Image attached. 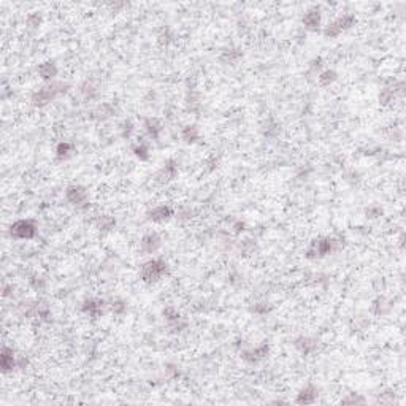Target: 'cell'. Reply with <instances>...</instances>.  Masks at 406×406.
Masks as SVG:
<instances>
[{
    "mask_svg": "<svg viewBox=\"0 0 406 406\" xmlns=\"http://www.w3.org/2000/svg\"><path fill=\"white\" fill-rule=\"evenodd\" d=\"M343 238L338 237H318L311 240V243L308 244L305 251V257L310 260H318L324 259L330 254H335L338 251L343 249Z\"/></svg>",
    "mask_w": 406,
    "mask_h": 406,
    "instance_id": "1",
    "label": "cell"
},
{
    "mask_svg": "<svg viewBox=\"0 0 406 406\" xmlns=\"http://www.w3.org/2000/svg\"><path fill=\"white\" fill-rule=\"evenodd\" d=\"M69 89H70V84L64 81L46 82L45 86H41L30 95V103L32 106H35V108H45L46 105L54 102L57 97L67 94Z\"/></svg>",
    "mask_w": 406,
    "mask_h": 406,
    "instance_id": "2",
    "label": "cell"
},
{
    "mask_svg": "<svg viewBox=\"0 0 406 406\" xmlns=\"http://www.w3.org/2000/svg\"><path fill=\"white\" fill-rule=\"evenodd\" d=\"M168 263L163 259H151L142 265L140 268V279L146 284H154L168 275Z\"/></svg>",
    "mask_w": 406,
    "mask_h": 406,
    "instance_id": "3",
    "label": "cell"
},
{
    "mask_svg": "<svg viewBox=\"0 0 406 406\" xmlns=\"http://www.w3.org/2000/svg\"><path fill=\"white\" fill-rule=\"evenodd\" d=\"M354 24H355V16L351 13H344L341 16H338L332 22H328L324 27V30H322V34H324L325 38H336L347 29H351Z\"/></svg>",
    "mask_w": 406,
    "mask_h": 406,
    "instance_id": "4",
    "label": "cell"
},
{
    "mask_svg": "<svg viewBox=\"0 0 406 406\" xmlns=\"http://www.w3.org/2000/svg\"><path fill=\"white\" fill-rule=\"evenodd\" d=\"M10 237L14 240H34L38 234V227L30 219H18L10 226Z\"/></svg>",
    "mask_w": 406,
    "mask_h": 406,
    "instance_id": "5",
    "label": "cell"
},
{
    "mask_svg": "<svg viewBox=\"0 0 406 406\" xmlns=\"http://www.w3.org/2000/svg\"><path fill=\"white\" fill-rule=\"evenodd\" d=\"M65 200H67L72 206H75V208L84 210L90 205L89 203V190L84 186L72 184L65 189Z\"/></svg>",
    "mask_w": 406,
    "mask_h": 406,
    "instance_id": "6",
    "label": "cell"
},
{
    "mask_svg": "<svg viewBox=\"0 0 406 406\" xmlns=\"http://www.w3.org/2000/svg\"><path fill=\"white\" fill-rule=\"evenodd\" d=\"M270 352V344L268 343H260L254 347H247V349L242 351V359L246 363H259L260 360L267 359Z\"/></svg>",
    "mask_w": 406,
    "mask_h": 406,
    "instance_id": "7",
    "label": "cell"
},
{
    "mask_svg": "<svg viewBox=\"0 0 406 406\" xmlns=\"http://www.w3.org/2000/svg\"><path fill=\"white\" fill-rule=\"evenodd\" d=\"M162 314H163V319L167 321L168 327L171 328V332L179 333L187 327V322L183 319V316H181L175 306H167V308L162 311Z\"/></svg>",
    "mask_w": 406,
    "mask_h": 406,
    "instance_id": "8",
    "label": "cell"
},
{
    "mask_svg": "<svg viewBox=\"0 0 406 406\" xmlns=\"http://www.w3.org/2000/svg\"><path fill=\"white\" fill-rule=\"evenodd\" d=\"M294 347L300 352L303 357H308V355L316 354L319 349V339L313 338L308 335H302L294 339Z\"/></svg>",
    "mask_w": 406,
    "mask_h": 406,
    "instance_id": "9",
    "label": "cell"
},
{
    "mask_svg": "<svg viewBox=\"0 0 406 406\" xmlns=\"http://www.w3.org/2000/svg\"><path fill=\"white\" fill-rule=\"evenodd\" d=\"M162 247V238L157 232H148L140 240V251L143 254H156Z\"/></svg>",
    "mask_w": 406,
    "mask_h": 406,
    "instance_id": "10",
    "label": "cell"
},
{
    "mask_svg": "<svg viewBox=\"0 0 406 406\" xmlns=\"http://www.w3.org/2000/svg\"><path fill=\"white\" fill-rule=\"evenodd\" d=\"M173 216H175V211H173V208L168 205H157L146 213V219L149 222H154V224L167 222Z\"/></svg>",
    "mask_w": 406,
    "mask_h": 406,
    "instance_id": "11",
    "label": "cell"
},
{
    "mask_svg": "<svg viewBox=\"0 0 406 406\" xmlns=\"http://www.w3.org/2000/svg\"><path fill=\"white\" fill-rule=\"evenodd\" d=\"M105 306H108V305H106L103 300H100V298H86L81 305V311L89 318L98 319L100 316H103Z\"/></svg>",
    "mask_w": 406,
    "mask_h": 406,
    "instance_id": "12",
    "label": "cell"
},
{
    "mask_svg": "<svg viewBox=\"0 0 406 406\" xmlns=\"http://www.w3.org/2000/svg\"><path fill=\"white\" fill-rule=\"evenodd\" d=\"M18 359L19 355H16L11 347L3 346L2 351H0V368H2V373L6 375V373L18 370Z\"/></svg>",
    "mask_w": 406,
    "mask_h": 406,
    "instance_id": "13",
    "label": "cell"
},
{
    "mask_svg": "<svg viewBox=\"0 0 406 406\" xmlns=\"http://www.w3.org/2000/svg\"><path fill=\"white\" fill-rule=\"evenodd\" d=\"M302 24L306 30L310 32H318L321 29L322 24V13L318 6H311L310 10H306L303 18H302Z\"/></svg>",
    "mask_w": 406,
    "mask_h": 406,
    "instance_id": "14",
    "label": "cell"
},
{
    "mask_svg": "<svg viewBox=\"0 0 406 406\" xmlns=\"http://www.w3.org/2000/svg\"><path fill=\"white\" fill-rule=\"evenodd\" d=\"M318 399H319V389L313 383H308L298 391V394L295 397V403L297 405H313L318 402Z\"/></svg>",
    "mask_w": 406,
    "mask_h": 406,
    "instance_id": "15",
    "label": "cell"
},
{
    "mask_svg": "<svg viewBox=\"0 0 406 406\" xmlns=\"http://www.w3.org/2000/svg\"><path fill=\"white\" fill-rule=\"evenodd\" d=\"M161 183H170L178 176V162L175 159H167L163 162L161 171L157 173Z\"/></svg>",
    "mask_w": 406,
    "mask_h": 406,
    "instance_id": "16",
    "label": "cell"
},
{
    "mask_svg": "<svg viewBox=\"0 0 406 406\" xmlns=\"http://www.w3.org/2000/svg\"><path fill=\"white\" fill-rule=\"evenodd\" d=\"M143 129L146 132V135L151 138L153 142H157L163 132V124L161 122V119L153 118L151 116V118H146L143 121Z\"/></svg>",
    "mask_w": 406,
    "mask_h": 406,
    "instance_id": "17",
    "label": "cell"
},
{
    "mask_svg": "<svg viewBox=\"0 0 406 406\" xmlns=\"http://www.w3.org/2000/svg\"><path fill=\"white\" fill-rule=\"evenodd\" d=\"M37 73L43 81L53 82V81H56V77H57V73H59V69H57V65L53 61H46V62H41L38 65Z\"/></svg>",
    "mask_w": 406,
    "mask_h": 406,
    "instance_id": "18",
    "label": "cell"
},
{
    "mask_svg": "<svg viewBox=\"0 0 406 406\" xmlns=\"http://www.w3.org/2000/svg\"><path fill=\"white\" fill-rule=\"evenodd\" d=\"M179 137L183 140V143L186 145H195L198 140H200V129L195 124H189V126H184L179 132Z\"/></svg>",
    "mask_w": 406,
    "mask_h": 406,
    "instance_id": "19",
    "label": "cell"
},
{
    "mask_svg": "<svg viewBox=\"0 0 406 406\" xmlns=\"http://www.w3.org/2000/svg\"><path fill=\"white\" fill-rule=\"evenodd\" d=\"M243 57V51L238 48H229V49H224L219 56V62H222L224 65H235L242 61Z\"/></svg>",
    "mask_w": 406,
    "mask_h": 406,
    "instance_id": "20",
    "label": "cell"
},
{
    "mask_svg": "<svg viewBox=\"0 0 406 406\" xmlns=\"http://www.w3.org/2000/svg\"><path fill=\"white\" fill-rule=\"evenodd\" d=\"M81 95L84 97V100L92 102V100H97V98H98V95H100V90H98V86L95 84L94 81L86 80L81 84Z\"/></svg>",
    "mask_w": 406,
    "mask_h": 406,
    "instance_id": "21",
    "label": "cell"
},
{
    "mask_svg": "<svg viewBox=\"0 0 406 406\" xmlns=\"http://www.w3.org/2000/svg\"><path fill=\"white\" fill-rule=\"evenodd\" d=\"M116 218L111 216V214H100L97 219H95V227L102 232V234H108V232L114 230L116 227Z\"/></svg>",
    "mask_w": 406,
    "mask_h": 406,
    "instance_id": "22",
    "label": "cell"
},
{
    "mask_svg": "<svg viewBox=\"0 0 406 406\" xmlns=\"http://www.w3.org/2000/svg\"><path fill=\"white\" fill-rule=\"evenodd\" d=\"M391 310H392V305L386 297H378L371 305V313L376 314V316H386V314L391 313Z\"/></svg>",
    "mask_w": 406,
    "mask_h": 406,
    "instance_id": "23",
    "label": "cell"
},
{
    "mask_svg": "<svg viewBox=\"0 0 406 406\" xmlns=\"http://www.w3.org/2000/svg\"><path fill=\"white\" fill-rule=\"evenodd\" d=\"M132 153H134V156L137 157L138 161H142V162L149 161V157H151V153H149V146H148L146 142H143L142 138H140L135 145H132Z\"/></svg>",
    "mask_w": 406,
    "mask_h": 406,
    "instance_id": "24",
    "label": "cell"
},
{
    "mask_svg": "<svg viewBox=\"0 0 406 406\" xmlns=\"http://www.w3.org/2000/svg\"><path fill=\"white\" fill-rule=\"evenodd\" d=\"M73 154H75V148L69 142H61L59 145L56 146V159L59 162L69 161Z\"/></svg>",
    "mask_w": 406,
    "mask_h": 406,
    "instance_id": "25",
    "label": "cell"
},
{
    "mask_svg": "<svg viewBox=\"0 0 406 406\" xmlns=\"http://www.w3.org/2000/svg\"><path fill=\"white\" fill-rule=\"evenodd\" d=\"M338 80V73L332 69H327V70H322L319 75H318V82L321 87H328L332 86L333 82Z\"/></svg>",
    "mask_w": 406,
    "mask_h": 406,
    "instance_id": "26",
    "label": "cell"
},
{
    "mask_svg": "<svg viewBox=\"0 0 406 406\" xmlns=\"http://www.w3.org/2000/svg\"><path fill=\"white\" fill-rule=\"evenodd\" d=\"M108 310L114 314V316H124L127 313V303L121 300V298H114L108 303Z\"/></svg>",
    "mask_w": 406,
    "mask_h": 406,
    "instance_id": "27",
    "label": "cell"
},
{
    "mask_svg": "<svg viewBox=\"0 0 406 406\" xmlns=\"http://www.w3.org/2000/svg\"><path fill=\"white\" fill-rule=\"evenodd\" d=\"M395 92H394V89L389 86V87H384V89H381V92L378 95V100L379 103L383 105V106H387V105H391L394 100H395Z\"/></svg>",
    "mask_w": 406,
    "mask_h": 406,
    "instance_id": "28",
    "label": "cell"
},
{
    "mask_svg": "<svg viewBox=\"0 0 406 406\" xmlns=\"http://www.w3.org/2000/svg\"><path fill=\"white\" fill-rule=\"evenodd\" d=\"M46 284H48L46 279L41 275H38V273H35V275H32L29 278V286L34 289L35 292H43L46 289Z\"/></svg>",
    "mask_w": 406,
    "mask_h": 406,
    "instance_id": "29",
    "label": "cell"
},
{
    "mask_svg": "<svg viewBox=\"0 0 406 406\" xmlns=\"http://www.w3.org/2000/svg\"><path fill=\"white\" fill-rule=\"evenodd\" d=\"M116 113V108L111 105V103H102L98 108L94 111V114H97L98 119H108L111 116Z\"/></svg>",
    "mask_w": 406,
    "mask_h": 406,
    "instance_id": "30",
    "label": "cell"
},
{
    "mask_svg": "<svg viewBox=\"0 0 406 406\" xmlns=\"http://www.w3.org/2000/svg\"><path fill=\"white\" fill-rule=\"evenodd\" d=\"M41 22H43V16H41L40 13H37V11L29 13L27 18H26V26L29 29H34V30L41 26Z\"/></svg>",
    "mask_w": 406,
    "mask_h": 406,
    "instance_id": "31",
    "label": "cell"
},
{
    "mask_svg": "<svg viewBox=\"0 0 406 406\" xmlns=\"http://www.w3.org/2000/svg\"><path fill=\"white\" fill-rule=\"evenodd\" d=\"M383 214H384L383 206L378 205V203H373V205H370L365 208V216L368 219H378V218L383 216Z\"/></svg>",
    "mask_w": 406,
    "mask_h": 406,
    "instance_id": "32",
    "label": "cell"
},
{
    "mask_svg": "<svg viewBox=\"0 0 406 406\" xmlns=\"http://www.w3.org/2000/svg\"><path fill=\"white\" fill-rule=\"evenodd\" d=\"M322 67H324V59H322V57H314L308 65V75L318 77V75L322 72Z\"/></svg>",
    "mask_w": 406,
    "mask_h": 406,
    "instance_id": "33",
    "label": "cell"
},
{
    "mask_svg": "<svg viewBox=\"0 0 406 406\" xmlns=\"http://www.w3.org/2000/svg\"><path fill=\"white\" fill-rule=\"evenodd\" d=\"M134 132H135V124L132 122L130 119L124 121V122L121 124V137H122V138L130 140L132 135H134Z\"/></svg>",
    "mask_w": 406,
    "mask_h": 406,
    "instance_id": "34",
    "label": "cell"
},
{
    "mask_svg": "<svg viewBox=\"0 0 406 406\" xmlns=\"http://www.w3.org/2000/svg\"><path fill=\"white\" fill-rule=\"evenodd\" d=\"M341 403L343 405H365L367 400H365V397L360 394H347L341 400Z\"/></svg>",
    "mask_w": 406,
    "mask_h": 406,
    "instance_id": "35",
    "label": "cell"
},
{
    "mask_svg": "<svg viewBox=\"0 0 406 406\" xmlns=\"http://www.w3.org/2000/svg\"><path fill=\"white\" fill-rule=\"evenodd\" d=\"M251 311L254 314H257V316H265V314H268L271 311V305L268 302H257V303H254Z\"/></svg>",
    "mask_w": 406,
    "mask_h": 406,
    "instance_id": "36",
    "label": "cell"
},
{
    "mask_svg": "<svg viewBox=\"0 0 406 406\" xmlns=\"http://www.w3.org/2000/svg\"><path fill=\"white\" fill-rule=\"evenodd\" d=\"M192 218H194V210L190 208V206H181V208L176 211V219L181 222L190 221Z\"/></svg>",
    "mask_w": 406,
    "mask_h": 406,
    "instance_id": "37",
    "label": "cell"
},
{
    "mask_svg": "<svg viewBox=\"0 0 406 406\" xmlns=\"http://www.w3.org/2000/svg\"><path fill=\"white\" fill-rule=\"evenodd\" d=\"M157 40H159V43H161L162 46H167V45H170L171 41H173V34H171V30H170L168 27L162 29L161 34L157 35Z\"/></svg>",
    "mask_w": 406,
    "mask_h": 406,
    "instance_id": "38",
    "label": "cell"
},
{
    "mask_svg": "<svg viewBox=\"0 0 406 406\" xmlns=\"http://www.w3.org/2000/svg\"><path fill=\"white\" fill-rule=\"evenodd\" d=\"M165 376H167L168 379H178L181 376V370L178 365H173V363H167L165 365Z\"/></svg>",
    "mask_w": 406,
    "mask_h": 406,
    "instance_id": "39",
    "label": "cell"
},
{
    "mask_svg": "<svg viewBox=\"0 0 406 406\" xmlns=\"http://www.w3.org/2000/svg\"><path fill=\"white\" fill-rule=\"evenodd\" d=\"M255 249V244L252 240H244V242L240 243V252H242L243 255H249L252 254Z\"/></svg>",
    "mask_w": 406,
    "mask_h": 406,
    "instance_id": "40",
    "label": "cell"
},
{
    "mask_svg": "<svg viewBox=\"0 0 406 406\" xmlns=\"http://www.w3.org/2000/svg\"><path fill=\"white\" fill-rule=\"evenodd\" d=\"M378 403H383V405H392L395 402V395L392 392H384V394H379L378 395Z\"/></svg>",
    "mask_w": 406,
    "mask_h": 406,
    "instance_id": "41",
    "label": "cell"
},
{
    "mask_svg": "<svg viewBox=\"0 0 406 406\" xmlns=\"http://www.w3.org/2000/svg\"><path fill=\"white\" fill-rule=\"evenodd\" d=\"M278 132H279L278 124H271V122H268L267 126H265V129H263L265 137H275V135H278Z\"/></svg>",
    "mask_w": 406,
    "mask_h": 406,
    "instance_id": "42",
    "label": "cell"
},
{
    "mask_svg": "<svg viewBox=\"0 0 406 406\" xmlns=\"http://www.w3.org/2000/svg\"><path fill=\"white\" fill-rule=\"evenodd\" d=\"M244 227H246L244 222H237L234 226V232H235V234H242V232L244 230Z\"/></svg>",
    "mask_w": 406,
    "mask_h": 406,
    "instance_id": "43",
    "label": "cell"
},
{
    "mask_svg": "<svg viewBox=\"0 0 406 406\" xmlns=\"http://www.w3.org/2000/svg\"><path fill=\"white\" fill-rule=\"evenodd\" d=\"M13 286H8V284H5L3 286V297H10V295H13Z\"/></svg>",
    "mask_w": 406,
    "mask_h": 406,
    "instance_id": "44",
    "label": "cell"
}]
</instances>
